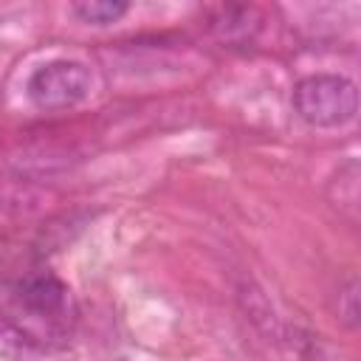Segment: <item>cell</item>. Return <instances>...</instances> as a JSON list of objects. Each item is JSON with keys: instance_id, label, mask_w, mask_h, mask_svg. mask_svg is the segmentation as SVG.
<instances>
[{"instance_id": "6da1fadb", "label": "cell", "mask_w": 361, "mask_h": 361, "mask_svg": "<svg viewBox=\"0 0 361 361\" xmlns=\"http://www.w3.org/2000/svg\"><path fill=\"white\" fill-rule=\"evenodd\" d=\"M71 327V290L45 268L25 271L0 288V350L28 358L65 341Z\"/></svg>"}, {"instance_id": "7a4b0ae2", "label": "cell", "mask_w": 361, "mask_h": 361, "mask_svg": "<svg viewBox=\"0 0 361 361\" xmlns=\"http://www.w3.org/2000/svg\"><path fill=\"white\" fill-rule=\"evenodd\" d=\"M293 110L310 127H341L355 118L358 90L347 76L338 73H313L296 82Z\"/></svg>"}, {"instance_id": "3957f363", "label": "cell", "mask_w": 361, "mask_h": 361, "mask_svg": "<svg viewBox=\"0 0 361 361\" xmlns=\"http://www.w3.org/2000/svg\"><path fill=\"white\" fill-rule=\"evenodd\" d=\"M93 85L90 68L76 59H54L39 65L28 82L25 96L37 110H71L87 99Z\"/></svg>"}, {"instance_id": "277c9868", "label": "cell", "mask_w": 361, "mask_h": 361, "mask_svg": "<svg viewBox=\"0 0 361 361\" xmlns=\"http://www.w3.org/2000/svg\"><path fill=\"white\" fill-rule=\"evenodd\" d=\"M262 28V14L254 6H223L212 17V34L226 45H245Z\"/></svg>"}, {"instance_id": "5b68a950", "label": "cell", "mask_w": 361, "mask_h": 361, "mask_svg": "<svg viewBox=\"0 0 361 361\" xmlns=\"http://www.w3.org/2000/svg\"><path fill=\"white\" fill-rule=\"evenodd\" d=\"M333 186H338V192L333 195L338 212L350 223H358V203H361V195H358V164L347 161L344 166H338V175L333 178Z\"/></svg>"}, {"instance_id": "8992f818", "label": "cell", "mask_w": 361, "mask_h": 361, "mask_svg": "<svg viewBox=\"0 0 361 361\" xmlns=\"http://www.w3.org/2000/svg\"><path fill=\"white\" fill-rule=\"evenodd\" d=\"M71 11L87 25H110V23H118L130 11V6L124 0H82V3H73Z\"/></svg>"}, {"instance_id": "52a82bcc", "label": "cell", "mask_w": 361, "mask_h": 361, "mask_svg": "<svg viewBox=\"0 0 361 361\" xmlns=\"http://www.w3.org/2000/svg\"><path fill=\"white\" fill-rule=\"evenodd\" d=\"M336 316L344 327L355 330L361 322V302H358V279L350 274L344 282H338V302H336Z\"/></svg>"}, {"instance_id": "ba28073f", "label": "cell", "mask_w": 361, "mask_h": 361, "mask_svg": "<svg viewBox=\"0 0 361 361\" xmlns=\"http://www.w3.org/2000/svg\"><path fill=\"white\" fill-rule=\"evenodd\" d=\"M296 350H299V361H336V353L327 344H322L316 336H305L296 344Z\"/></svg>"}]
</instances>
